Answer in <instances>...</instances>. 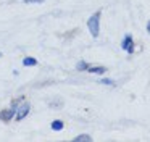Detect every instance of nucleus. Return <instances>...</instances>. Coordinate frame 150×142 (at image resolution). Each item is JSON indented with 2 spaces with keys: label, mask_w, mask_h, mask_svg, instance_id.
<instances>
[{
  "label": "nucleus",
  "mask_w": 150,
  "mask_h": 142,
  "mask_svg": "<svg viewBox=\"0 0 150 142\" xmlns=\"http://www.w3.org/2000/svg\"><path fill=\"white\" fill-rule=\"evenodd\" d=\"M26 3H40V2H44V0H24Z\"/></svg>",
  "instance_id": "obj_11"
},
{
  "label": "nucleus",
  "mask_w": 150,
  "mask_h": 142,
  "mask_svg": "<svg viewBox=\"0 0 150 142\" xmlns=\"http://www.w3.org/2000/svg\"><path fill=\"white\" fill-rule=\"evenodd\" d=\"M76 68H78L79 71H84V70H87V68H89V65L86 63V61H79L78 66H76Z\"/></svg>",
  "instance_id": "obj_9"
},
{
  "label": "nucleus",
  "mask_w": 150,
  "mask_h": 142,
  "mask_svg": "<svg viewBox=\"0 0 150 142\" xmlns=\"http://www.w3.org/2000/svg\"><path fill=\"white\" fill-rule=\"evenodd\" d=\"M100 82L102 84H107V86H113V81H111V79H100Z\"/></svg>",
  "instance_id": "obj_10"
},
{
  "label": "nucleus",
  "mask_w": 150,
  "mask_h": 142,
  "mask_svg": "<svg viewBox=\"0 0 150 142\" xmlns=\"http://www.w3.org/2000/svg\"><path fill=\"white\" fill-rule=\"evenodd\" d=\"M121 47H123V50H126L127 53H132L134 52V40H132V36L131 34H126L123 39V42H121Z\"/></svg>",
  "instance_id": "obj_2"
},
{
  "label": "nucleus",
  "mask_w": 150,
  "mask_h": 142,
  "mask_svg": "<svg viewBox=\"0 0 150 142\" xmlns=\"http://www.w3.org/2000/svg\"><path fill=\"white\" fill-rule=\"evenodd\" d=\"M87 71L89 73H94V74H102V73H105V68L103 66H89Z\"/></svg>",
  "instance_id": "obj_5"
},
{
  "label": "nucleus",
  "mask_w": 150,
  "mask_h": 142,
  "mask_svg": "<svg viewBox=\"0 0 150 142\" xmlns=\"http://www.w3.org/2000/svg\"><path fill=\"white\" fill-rule=\"evenodd\" d=\"M89 141H92V137L89 134H81L74 137V142H89Z\"/></svg>",
  "instance_id": "obj_6"
},
{
  "label": "nucleus",
  "mask_w": 150,
  "mask_h": 142,
  "mask_svg": "<svg viewBox=\"0 0 150 142\" xmlns=\"http://www.w3.org/2000/svg\"><path fill=\"white\" fill-rule=\"evenodd\" d=\"M147 32H149V34H150V21L147 23Z\"/></svg>",
  "instance_id": "obj_12"
},
{
  "label": "nucleus",
  "mask_w": 150,
  "mask_h": 142,
  "mask_svg": "<svg viewBox=\"0 0 150 142\" xmlns=\"http://www.w3.org/2000/svg\"><path fill=\"white\" fill-rule=\"evenodd\" d=\"M29 110H31V107H29V103H21L20 105V108H18V111H16V119H23L24 116L29 113Z\"/></svg>",
  "instance_id": "obj_4"
},
{
  "label": "nucleus",
  "mask_w": 150,
  "mask_h": 142,
  "mask_svg": "<svg viewBox=\"0 0 150 142\" xmlns=\"http://www.w3.org/2000/svg\"><path fill=\"white\" fill-rule=\"evenodd\" d=\"M52 129H53V131H62V129H63V121L55 119V121L52 123Z\"/></svg>",
  "instance_id": "obj_8"
},
{
  "label": "nucleus",
  "mask_w": 150,
  "mask_h": 142,
  "mask_svg": "<svg viewBox=\"0 0 150 142\" xmlns=\"http://www.w3.org/2000/svg\"><path fill=\"white\" fill-rule=\"evenodd\" d=\"M0 57H2V53H0Z\"/></svg>",
  "instance_id": "obj_13"
},
{
  "label": "nucleus",
  "mask_w": 150,
  "mask_h": 142,
  "mask_svg": "<svg viewBox=\"0 0 150 142\" xmlns=\"http://www.w3.org/2000/svg\"><path fill=\"white\" fill-rule=\"evenodd\" d=\"M87 28H89V32H91L94 37H97L98 32H100V11L94 13V15L87 19Z\"/></svg>",
  "instance_id": "obj_1"
},
{
  "label": "nucleus",
  "mask_w": 150,
  "mask_h": 142,
  "mask_svg": "<svg viewBox=\"0 0 150 142\" xmlns=\"http://www.w3.org/2000/svg\"><path fill=\"white\" fill-rule=\"evenodd\" d=\"M16 103H13V107L8 110H4V111H0V118L4 119V121H8V119H11L15 116V113H16Z\"/></svg>",
  "instance_id": "obj_3"
},
{
  "label": "nucleus",
  "mask_w": 150,
  "mask_h": 142,
  "mask_svg": "<svg viewBox=\"0 0 150 142\" xmlns=\"http://www.w3.org/2000/svg\"><path fill=\"white\" fill-rule=\"evenodd\" d=\"M36 63H37V60H36V58H31V57L23 58V65H24V66H34Z\"/></svg>",
  "instance_id": "obj_7"
}]
</instances>
